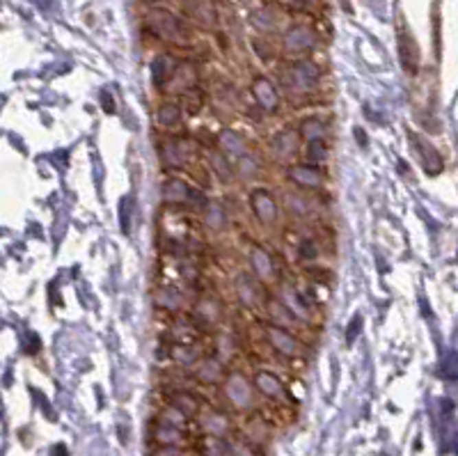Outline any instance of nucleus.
<instances>
[{
    "label": "nucleus",
    "mask_w": 458,
    "mask_h": 456,
    "mask_svg": "<svg viewBox=\"0 0 458 456\" xmlns=\"http://www.w3.org/2000/svg\"><path fill=\"white\" fill-rule=\"evenodd\" d=\"M152 438L156 445H170V447H183L188 440L186 431H183L181 426H174L170 424V422H156L154 424V431H152Z\"/></svg>",
    "instance_id": "nucleus-1"
},
{
    "label": "nucleus",
    "mask_w": 458,
    "mask_h": 456,
    "mask_svg": "<svg viewBox=\"0 0 458 456\" xmlns=\"http://www.w3.org/2000/svg\"><path fill=\"white\" fill-rule=\"evenodd\" d=\"M225 394H227V399L236 408H248L252 401L250 385L245 383L243 376H231L227 383H225Z\"/></svg>",
    "instance_id": "nucleus-2"
},
{
    "label": "nucleus",
    "mask_w": 458,
    "mask_h": 456,
    "mask_svg": "<svg viewBox=\"0 0 458 456\" xmlns=\"http://www.w3.org/2000/svg\"><path fill=\"white\" fill-rule=\"evenodd\" d=\"M149 23H152L163 37H170V39H176L181 32V23L176 21L172 14H168V12H163V10L152 12V14H149Z\"/></svg>",
    "instance_id": "nucleus-3"
},
{
    "label": "nucleus",
    "mask_w": 458,
    "mask_h": 456,
    "mask_svg": "<svg viewBox=\"0 0 458 456\" xmlns=\"http://www.w3.org/2000/svg\"><path fill=\"white\" fill-rule=\"evenodd\" d=\"M291 85L298 87V90H310V87H314V83H317L319 78V69L317 65L312 62H300V65H293L291 69Z\"/></svg>",
    "instance_id": "nucleus-4"
},
{
    "label": "nucleus",
    "mask_w": 458,
    "mask_h": 456,
    "mask_svg": "<svg viewBox=\"0 0 458 456\" xmlns=\"http://www.w3.org/2000/svg\"><path fill=\"white\" fill-rule=\"evenodd\" d=\"M413 147L422 149V159L420 161H422V166H424V170H426L428 174L440 172V170H442V159H440V154H437L426 140H420L417 135H413Z\"/></svg>",
    "instance_id": "nucleus-5"
},
{
    "label": "nucleus",
    "mask_w": 458,
    "mask_h": 456,
    "mask_svg": "<svg viewBox=\"0 0 458 456\" xmlns=\"http://www.w3.org/2000/svg\"><path fill=\"white\" fill-rule=\"evenodd\" d=\"M252 209H255V214L259 216V220H264V223H273L277 216L275 202H273V197L268 193H264V190L252 193Z\"/></svg>",
    "instance_id": "nucleus-6"
},
{
    "label": "nucleus",
    "mask_w": 458,
    "mask_h": 456,
    "mask_svg": "<svg viewBox=\"0 0 458 456\" xmlns=\"http://www.w3.org/2000/svg\"><path fill=\"white\" fill-rule=\"evenodd\" d=\"M255 385H257L259 392L266 394V397H271V399L286 397L282 383H279V380L273 376V374H268V372H259L257 376H255Z\"/></svg>",
    "instance_id": "nucleus-7"
},
{
    "label": "nucleus",
    "mask_w": 458,
    "mask_h": 456,
    "mask_svg": "<svg viewBox=\"0 0 458 456\" xmlns=\"http://www.w3.org/2000/svg\"><path fill=\"white\" fill-rule=\"evenodd\" d=\"M399 46H401L403 69H408L410 73H415L417 71V62H420V51H417V44L413 42V37H410V35H401Z\"/></svg>",
    "instance_id": "nucleus-8"
},
{
    "label": "nucleus",
    "mask_w": 458,
    "mask_h": 456,
    "mask_svg": "<svg viewBox=\"0 0 458 456\" xmlns=\"http://www.w3.org/2000/svg\"><path fill=\"white\" fill-rule=\"evenodd\" d=\"M314 44V35L307 28H293L286 32L284 37V46L289 51H305Z\"/></svg>",
    "instance_id": "nucleus-9"
},
{
    "label": "nucleus",
    "mask_w": 458,
    "mask_h": 456,
    "mask_svg": "<svg viewBox=\"0 0 458 456\" xmlns=\"http://www.w3.org/2000/svg\"><path fill=\"white\" fill-rule=\"evenodd\" d=\"M172 406H174L179 413L186 415V418H193V415H197V413L202 411V404L193 397V394H188V392L174 394V397H172Z\"/></svg>",
    "instance_id": "nucleus-10"
},
{
    "label": "nucleus",
    "mask_w": 458,
    "mask_h": 456,
    "mask_svg": "<svg viewBox=\"0 0 458 456\" xmlns=\"http://www.w3.org/2000/svg\"><path fill=\"white\" fill-rule=\"evenodd\" d=\"M268 335H271V339H273V344L277 346V351H282V353H286V356H293V353L298 351V344H296V339H293L289 332H284V330H279V328H268Z\"/></svg>",
    "instance_id": "nucleus-11"
},
{
    "label": "nucleus",
    "mask_w": 458,
    "mask_h": 456,
    "mask_svg": "<svg viewBox=\"0 0 458 456\" xmlns=\"http://www.w3.org/2000/svg\"><path fill=\"white\" fill-rule=\"evenodd\" d=\"M255 94H257L259 104H262L264 108H268V111H273V108L277 106V94L266 78H259L255 83Z\"/></svg>",
    "instance_id": "nucleus-12"
},
{
    "label": "nucleus",
    "mask_w": 458,
    "mask_h": 456,
    "mask_svg": "<svg viewBox=\"0 0 458 456\" xmlns=\"http://www.w3.org/2000/svg\"><path fill=\"white\" fill-rule=\"evenodd\" d=\"M163 193H165V200H168V202H183V200H186V197L190 195V188H188L183 181L172 179V181L165 183Z\"/></svg>",
    "instance_id": "nucleus-13"
},
{
    "label": "nucleus",
    "mask_w": 458,
    "mask_h": 456,
    "mask_svg": "<svg viewBox=\"0 0 458 456\" xmlns=\"http://www.w3.org/2000/svg\"><path fill=\"white\" fill-rule=\"evenodd\" d=\"M291 179L303 183V186H319V172L314 168H305V166H298L291 170Z\"/></svg>",
    "instance_id": "nucleus-14"
},
{
    "label": "nucleus",
    "mask_w": 458,
    "mask_h": 456,
    "mask_svg": "<svg viewBox=\"0 0 458 456\" xmlns=\"http://www.w3.org/2000/svg\"><path fill=\"white\" fill-rule=\"evenodd\" d=\"M202 424L209 435H218V438H222V433L227 431V420L218 413H211L207 418H202Z\"/></svg>",
    "instance_id": "nucleus-15"
},
{
    "label": "nucleus",
    "mask_w": 458,
    "mask_h": 456,
    "mask_svg": "<svg viewBox=\"0 0 458 456\" xmlns=\"http://www.w3.org/2000/svg\"><path fill=\"white\" fill-rule=\"evenodd\" d=\"M252 264H255V271L259 273V277H268L273 273L271 257L266 255V250H262V248H257L255 253H252Z\"/></svg>",
    "instance_id": "nucleus-16"
},
{
    "label": "nucleus",
    "mask_w": 458,
    "mask_h": 456,
    "mask_svg": "<svg viewBox=\"0 0 458 456\" xmlns=\"http://www.w3.org/2000/svg\"><path fill=\"white\" fill-rule=\"evenodd\" d=\"M238 294H241L245 305H252L257 301V284L250 275H241L238 277Z\"/></svg>",
    "instance_id": "nucleus-17"
},
{
    "label": "nucleus",
    "mask_w": 458,
    "mask_h": 456,
    "mask_svg": "<svg viewBox=\"0 0 458 456\" xmlns=\"http://www.w3.org/2000/svg\"><path fill=\"white\" fill-rule=\"evenodd\" d=\"M170 65H172V60H170V58H159V60L154 62L152 76H154V80H156L159 85L165 83V80L170 78V73H172V67H170Z\"/></svg>",
    "instance_id": "nucleus-18"
},
{
    "label": "nucleus",
    "mask_w": 458,
    "mask_h": 456,
    "mask_svg": "<svg viewBox=\"0 0 458 456\" xmlns=\"http://www.w3.org/2000/svg\"><path fill=\"white\" fill-rule=\"evenodd\" d=\"M275 149H277V154L289 156L293 149H296V135H293L291 131L279 133L277 138H275Z\"/></svg>",
    "instance_id": "nucleus-19"
},
{
    "label": "nucleus",
    "mask_w": 458,
    "mask_h": 456,
    "mask_svg": "<svg viewBox=\"0 0 458 456\" xmlns=\"http://www.w3.org/2000/svg\"><path fill=\"white\" fill-rule=\"evenodd\" d=\"M222 147L227 149V152H231L234 156H243V152H245V147H243V140L238 138L236 133H231V131H227V133H222Z\"/></svg>",
    "instance_id": "nucleus-20"
},
{
    "label": "nucleus",
    "mask_w": 458,
    "mask_h": 456,
    "mask_svg": "<svg viewBox=\"0 0 458 456\" xmlns=\"http://www.w3.org/2000/svg\"><path fill=\"white\" fill-rule=\"evenodd\" d=\"M200 376H202V380H207V383H216V380L222 378L220 365H218L216 360H209V363L200 369Z\"/></svg>",
    "instance_id": "nucleus-21"
},
{
    "label": "nucleus",
    "mask_w": 458,
    "mask_h": 456,
    "mask_svg": "<svg viewBox=\"0 0 458 456\" xmlns=\"http://www.w3.org/2000/svg\"><path fill=\"white\" fill-rule=\"evenodd\" d=\"M179 115H181L179 106L168 104V106H163L159 111V122H161V124H174V122H179Z\"/></svg>",
    "instance_id": "nucleus-22"
},
{
    "label": "nucleus",
    "mask_w": 458,
    "mask_h": 456,
    "mask_svg": "<svg viewBox=\"0 0 458 456\" xmlns=\"http://www.w3.org/2000/svg\"><path fill=\"white\" fill-rule=\"evenodd\" d=\"M300 133L307 135L310 140H321V135H323V124L317 119H307L303 128H300Z\"/></svg>",
    "instance_id": "nucleus-23"
},
{
    "label": "nucleus",
    "mask_w": 458,
    "mask_h": 456,
    "mask_svg": "<svg viewBox=\"0 0 458 456\" xmlns=\"http://www.w3.org/2000/svg\"><path fill=\"white\" fill-rule=\"evenodd\" d=\"M286 204H289V209L293 211V216H305L307 209H310V204H307L300 195H286Z\"/></svg>",
    "instance_id": "nucleus-24"
},
{
    "label": "nucleus",
    "mask_w": 458,
    "mask_h": 456,
    "mask_svg": "<svg viewBox=\"0 0 458 456\" xmlns=\"http://www.w3.org/2000/svg\"><path fill=\"white\" fill-rule=\"evenodd\" d=\"M193 14L200 19V21H207V23H214V10L209 8L207 0H200V3L193 8Z\"/></svg>",
    "instance_id": "nucleus-25"
},
{
    "label": "nucleus",
    "mask_w": 458,
    "mask_h": 456,
    "mask_svg": "<svg viewBox=\"0 0 458 456\" xmlns=\"http://www.w3.org/2000/svg\"><path fill=\"white\" fill-rule=\"evenodd\" d=\"M222 220H225L222 209L218 207V204H211V207H209V214H207V223L211 225V227H220Z\"/></svg>",
    "instance_id": "nucleus-26"
},
{
    "label": "nucleus",
    "mask_w": 458,
    "mask_h": 456,
    "mask_svg": "<svg viewBox=\"0 0 458 456\" xmlns=\"http://www.w3.org/2000/svg\"><path fill=\"white\" fill-rule=\"evenodd\" d=\"M284 298H286V303H289V308L293 312H298V317H307V308H303V303H300L298 298L293 296L291 289H284Z\"/></svg>",
    "instance_id": "nucleus-27"
},
{
    "label": "nucleus",
    "mask_w": 458,
    "mask_h": 456,
    "mask_svg": "<svg viewBox=\"0 0 458 456\" xmlns=\"http://www.w3.org/2000/svg\"><path fill=\"white\" fill-rule=\"evenodd\" d=\"M211 163L216 166V170L220 172L225 179H231V168L227 166V161H225V156H220V154H214L211 156Z\"/></svg>",
    "instance_id": "nucleus-28"
},
{
    "label": "nucleus",
    "mask_w": 458,
    "mask_h": 456,
    "mask_svg": "<svg viewBox=\"0 0 458 456\" xmlns=\"http://www.w3.org/2000/svg\"><path fill=\"white\" fill-rule=\"evenodd\" d=\"M152 456H186L181 452V447H170V445H159L152 452Z\"/></svg>",
    "instance_id": "nucleus-29"
},
{
    "label": "nucleus",
    "mask_w": 458,
    "mask_h": 456,
    "mask_svg": "<svg viewBox=\"0 0 458 456\" xmlns=\"http://www.w3.org/2000/svg\"><path fill=\"white\" fill-rule=\"evenodd\" d=\"M310 156H314V159H317V161L325 159V145H323V140H312V145H310Z\"/></svg>",
    "instance_id": "nucleus-30"
},
{
    "label": "nucleus",
    "mask_w": 458,
    "mask_h": 456,
    "mask_svg": "<svg viewBox=\"0 0 458 456\" xmlns=\"http://www.w3.org/2000/svg\"><path fill=\"white\" fill-rule=\"evenodd\" d=\"M174 358L179 360L181 365H190L195 360V351H190V349H174Z\"/></svg>",
    "instance_id": "nucleus-31"
},
{
    "label": "nucleus",
    "mask_w": 458,
    "mask_h": 456,
    "mask_svg": "<svg viewBox=\"0 0 458 456\" xmlns=\"http://www.w3.org/2000/svg\"><path fill=\"white\" fill-rule=\"evenodd\" d=\"M51 456H69V452H67L65 445H56L51 449Z\"/></svg>",
    "instance_id": "nucleus-32"
},
{
    "label": "nucleus",
    "mask_w": 458,
    "mask_h": 456,
    "mask_svg": "<svg viewBox=\"0 0 458 456\" xmlns=\"http://www.w3.org/2000/svg\"><path fill=\"white\" fill-rule=\"evenodd\" d=\"M298 3H310V0H298Z\"/></svg>",
    "instance_id": "nucleus-33"
},
{
    "label": "nucleus",
    "mask_w": 458,
    "mask_h": 456,
    "mask_svg": "<svg viewBox=\"0 0 458 456\" xmlns=\"http://www.w3.org/2000/svg\"><path fill=\"white\" fill-rule=\"evenodd\" d=\"M243 3H245V0H243Z\"/></svg>",
    "instance_id": "nucleus-34"
}]
</instances>
